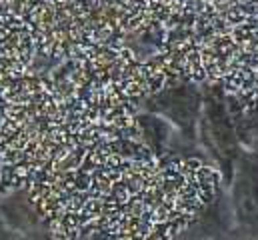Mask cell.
<instances>
[{"mask_svg": "<svg viewBox=\"0 0 258 240\" xmlns=\"http://www.w3.org/2000/svg\"><path fill=\"white\" fill-rule=\"evenodd\" d=\"M0 240H34V238H32V234H26L20 228H16V226H12V224H8L6 220L0 218Z\"/></svg>", "mask_w": 258, "mask_h": 240, "instance_id": "cell-6", "label": "cell"}, {"mask_svg": "<svg viewBox=\"0 0 258 240\" xmlns=\"http://www.w3.org/2000/svg\"><path fill=\"white\" fill-rule=\"evenodd\" d=\"M226 186L232 240L258 236V150L242 148Z\"/></svg>", "mask_w": 258, "mask_h": 240, "instance_id": "cell-2", "label": "cell"}, {"mask_svg": "<svg viewBox=\"0 0 258 240\" xmlns=\"http://www.w3.org/2000/svg\"><path fill=\"white\" fill-rule=\"evenodd\" d=\"M232 222L230 210L224 196L220 194L194 222L188 230H184L176 240H232Z\"/></svg>", "mask_w": 258, "mask_h": 240, "instance_id": "cell-4", "label": "cell"}, {"mask_svg": "<svg viewBox=\"0 0 258 240\" xmlns=\"http://www.w3.org/2000/svg\"><path fill=\"white\" fill-rule=\"evenodd\" d=\"M202 86V108L196 124V142L216 166L224 184L230 180L234 164L242 152V144L232 120L228 94L216 84Z\"/></svg>", "mask_w": 258, "mask_h": 240, "instance_id": "cell-1", "label": "cell"}, {"mask_svg": "<svg viewBox=\"0 0 258 240\" xmlns=\"http://www.w3.org/2000/svg\"><path fill=\"white\" fill-rule=\"evenodd\" d=\"M228 104L242 148L258 150V98L250 102H238L236 98L228 96Z\"/></svg>", "mask_w": 258, "mask_h": 240, "instance_id": "cell-5", "label": "cell"}, {"mask_svg": "<svg viewBox=\"0 0 258 240\" xmlns=\"http://www.w3.org/2000/svg\"><path fill=\"white\" fill-rule=\"evenodd\" d=\"M246 240H258V236H254V238H246Z\"/></svg>", "mask_w": 258, "mask_h": 240, "instance_id": "cell-7", "label": "cell"}, {"mask_svg": "<svg viewBox=\"0 0 258 240\" xmlns=\"http://www.w3.org/2000/svg\"><path fill=\"white\" fill-rule=\"evenodd\" d=\"M144 110L164 118L176 134L188 142L198 146L196 142V124L202 108V86L190 80H176L170 82L156 92L144 98Z\"/></svg>", "mask_w": 258, "mask_h": 240, "instance_id": "cell-3", "label": "cell"}]
</instances>
